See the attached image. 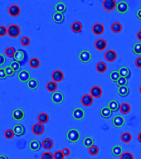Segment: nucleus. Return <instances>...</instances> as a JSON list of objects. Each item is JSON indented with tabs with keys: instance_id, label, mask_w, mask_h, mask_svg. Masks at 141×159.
Segmentation results:
<instances>
[{
	"instance_id": "f257e3e1",
	"label": "nucleus",
	"mask_w": 141,
	"mask_h": 159,
	"mask_svg": "<svg viewBox=\"0 0 141 159\" xmlns=\"http://www.w3.org/2000/svg\"><path fill=\"white\" fill-rule=\"evenodd\" d=\"M80 138H81V133L76 128L70 129L67 133V138L72 143H77V142L79 141Z\"/></svg>"
},
{
	"instance_id": "f03ea898",
	"label": "nucleus",
	"mask_w": 141,
	"mask_h": 159,
	"mask_svg": "<svg viewBox=\"0 0 141 159\" xmlns=\"http://www.w3.org/2000/svg\"><path fill=\"white\" fill-rule=\"evenodd\" d=\"M21 33V28L17 24H11L8 27V35L12 38L18 37Z\"/></svg>"
},
{
	"instance_id": "7ed1b4c3",
	"label": "nucleus",
	"mask_w": 141,
	"mask_h": 159,
	"mask_svg": "<svg viewBox=\"0 0 141 159\" xmlns=\"http://www.w3.org/2000/svg\"><path fill=\"white\" fill-rule=\"evenodd\" d=\"M27 56L26 54V52L23 50H18L16 51V53L14 55V59L15 61H18V63L25 64L26 60H27Z\"/></svg>"
},
{
	"instance_id": "20e7f679",
	"label": "nucleus",
	"mask_w": 141,
	"mask_h": 159,
	"mask_svg": "<svg viewBox=\"0 0 141 159\" xmlns=\"http://www.w3.org/2000/svg\"><path fill=\"white\" fill-rule=\"evenodd\" d=\"M103 9L107 12H112L116 9L117 4L115 0H105L102 4Z\"/></svg>"
},
{
	"instance_id": "39448f33",
	"label": "nucleus",
	"mask_w": 141,
	"mask_h": 159,
	"mask_svg": "<svg viewBox=\"0 0 141 159\" xmlns=\"http://www.w3.org/2000/svg\"><path fill=\"white\" fill-rule=\"evenodd\" d=\"M44 130H45V128L43 126V124H42V123H36L32 125V132L36 136H41L42 134L44 133Z\"/></svg>"
},
{
	"instance_id": "423d86ee",
	"label": "nucleus",
	"mask_w": 141,
	"mask_h": 159,
	"mask_svg": "<svg viewBox=\"0 0 141 159\" xmlns=\"http://www.w3.org/2000/svg\"><path fill=\"white\" fill-rule=\"evenodd\" d=\"M18 80L23 83H27L31 80V74L27 70H23L18 73Z\"/></svg>"
},
{
	"instance_id": "0eeeda50",
	"label": "nucleus",
	"mask_w": 141,
	"mask_h": 159,
	"mask_svg": "<svg viewBox=\"0 0 141 159\" xmlns=\"http://www.w3.org/2000/svg\"><path fill=\"white\" fill-rule=\"evenodd\" d=\"M52 100L56 105H60L63 102L64 96L61 91H56L52 96Z\"/></svg>"
},
{
	"instance_id": "6e6552de",
	"label": "nucleus",
	"mask_w": 141,
	"mask_h": 159,
	"mask_svg": "<svg viewBox=\"0 0 141 159\" xmlns=\"http://www.w3.org/2000/svg\"><path fill=\"white\" fill-rule=\"evenodd\" d=\"M12 117L16 121H21L25 117V113L22 109H15L12 113Z\"/></svg>"
},
{
	"instance_id": "1a4fd4ad",
	"label": "nucleus",
	"mask_w": 141,
	"mask_h": 159,
	"mask_svg": "<svg viewBox=\"0 0 141 159\" xmlns=\"http://www.w3.org/2000/svg\"><path fill=\"white\" fill-rule=\"evenodd\" d=\"M79 59L82 63H88L91 60V54L89 51H82L79 54Z\"/></svg>"
},
{
	"instance_id": "9d476101",
	"label": "nucleus",
	"mask_w": 141,
	"mask_h": 159,
	"mask_svg": "<svg viewBox=\"0 0 141 159\" xmlns=\"http://www.w3.org/2000/svg\"><path fill=\"white\" fill-rule=\"evenodd\" d=\"M9 14L11 17H18L19 16V14H21V9L20 7L17 4H12L9 6Z\"/></svg>"
},
{
	"instance_id": "9b49d317",
	"label": "nucleus",
	"mask_w": 141,
	"mask_h": 159,
	"mask_svg": "<svg viewBox=\"0 0 141 159\" xmlns=\"http://www.w3.org/2000/svg\"><path fill=\"white\" fill-rule=\"evenodd\" d=\"M64 79V74L62 71L57 70L54 71L52 73V81L58 83V82H62Z\"/></svg>"
},
{
	"instance_id": "f8f14e48",
	"label": "nucleus",
	"mask_w": 141,
	"mask_h": 159,
	"mask_svg": "<svg viewBox=\"0 0 141 159\" xmlns=\"http://www.w3.org/2000/svg\"><path fill=\"white\" fill-rule=\"evenodd\" d=\"M93 99H94V98H93L90 94H87V95H84V96H82V99H81V102H82V104L84 105V106L90 107V106L92 105L93 102H94Z\"/></svg>"
},
{
	"instance_id": "ddd939ff",
	"label": "nucleus",
	"mask_w": 141,
	"mask_h": 159,
	"mask_svg": "<svg viewBox=\"0 0 141 159\" xmlns=\"http://www.w3.org/2000/svg\"><path fill=\"white\" fill-rule=\"evenodd\" d=\"M92 32L96 35H102L105 32V27L102 23H95L92 27Z\"/></svg>"
},
{
	"instance_id": "4468645a",
	"label": "nucleus",
	"mask_w": 141,
	"mask_h": 159,
	"mask_svg": "<svg viewBox=\"0 0 141 159\" xmlns=\"http://www.w3.org/2000/svg\"><path fill=\"white\" fill-rule=\"evenodd\" d=\"M112 123L114 125L115 127L116 128H122L125 125V118L120 116V115H116L115 116L113 120H112Z\"/></svg>"
},
{
	"instance_id": "2eb2a0df",
	"label": "nucleus",
	"mask_w": 141,
	"mask_h": 159,
	"mask_svg": "<svg viewBox=\"0 0 141 159\" xmlns=\"http://www.w3.org/2000/svg\"><path fill=\"white\" fill-rule=\"evenodd\" d=\"M116 9L120 14H126L129 11V4L125 1H120L117 4Z\"/></svg>"
},
{
	"instance_id": "dca6fc26",
	"label": "nucleus",
	"mask_w": 141,
	"mask_h": 159,
	"mask_svg": "<svg viewBox=\"0 0 141 159\" xmlns=\"http://www.w3.org/2000/svg\"><path fill=\"white\" fill-rule=\"evenodd\" d=\"M95 47L96 48V50L100 51H105L107 47V41L102 38L97 39L95 42Z\"/></svg>"
},
{
	"instance_id": "f3484780",
	"label": "nucleus",
	"mask_w": 141,
	"mask_h": 159,
	"mask_svg": "<svg viewBox=\"0 0 141 159\" xmlns=\"http://www.w3.org/2000/svg\"><path fill=\"white\" fill-rule=\"evenodd\" d=\"M105 59L109 62H114L117 59V53L114 50H108L105 51Z\"/></svg>"
},
{
	"instance_id": "a211bd4d",
	"label": "nucleus",
	"mask_w": 141,
	"mask_h": 159,
	"mask_svg": "<svg viewBox=\"0 0 141 159\" xmlns=\"http://www.w3.org/2000/svg\"><path fill=\"white\" fill-rule=\"evenodd\" d=\"M102 94H103V91L100 86H95L91 87V91H90V95L93 98H100V96H102Z\"/></svg>"
},
{
	"instance_id": "6ab92c4d",
	"label": "nucleus",
	"mask_w": 141,
	"mask_h": 159,
	"mask_svg": "<svg viewBox=\"0 0 141 159\" xmlns=\"http://www.w3.org/2000/svg\"><path fill=\"white\" fill-rule=\"evenodd\" d=\"M72 116L76 120H82L85 118V111L81 108H77L73 110Z\"/></svg>"
},
{
	"instance_id": "aec40b11",
	"label": "nucleus",
	"mask_w": 141,
	"mask_h": 159,
	"mask_svg": "<svg viewBox=\"0 0 141 159\" xmlns=\"http://www.w3.org/2000/svg\"><path fill=\"white\" fill-rule=\"evenodd\" d=\"M13 130H14V132L16 136H23V134L25 133V128H24V126H23V124H21V123L16 124L14 127V128H13Z\"/></svg>"
},
{
	"instance_id": "412c9836",
	"label": "nucleus",
	"mask_w": 141,
	"mask_h": 159,
	"mask_svg": "<svg viewBox=\"0 0 141 159\" xmlns=\"http://www.w3.org/2000/svg\"><path fill=\"white\" fill-rule=\"evenodd\" d=\"M53 145H54V143H53V141L51 138H46V139L43 140L42 143V148L44 149H46V150H51L53 148Z\"/></svg>"
},
{
	"instance_id": "4be33fe9",
	"label": "nucleus",
	"mask_w": 141,
	"mask_h": 159,
	"mask_svg": "<svg viewBox=\"0 0 141 159\" xmlns=\"http://www.w3.org/2000/svg\"><path fill=\"white\" fill-rule=\"evenodd\" d=\"M29 148L33 152H37L41 148V143L38 140H32L29 143Z\"/></svg>"
},
{
	"instance_id": "5701e85b",
	"label": "nucleus",
	"mask_w": 141,
	"mask_h": 159,
	"mask_svg": "<svg viewBox=\"0 0 141 159\" xmlns=\"http://www.w3.org/2000/svg\"><path fill=\"white\" fill-rule=\"evenodd\" d=\"M55 10H56V13L63 14L67 10V6L62 2H58L55 5Z\"/></svg>"
},
{
	"instance_id": "b1692460",
	"label": "nucleus",
	"mask_w": 141,
	"mask_h": 159,
	"mask_svg": "<svg viewBox=\"0 0 141 159\" xmlns=\"http://www.w3.org/2000/svg\"><path fill=\"white\" fill-rule=\"evenodd\" d=\"M111 153H112V154L114 155L115 157H121V155L124 153V151L122 147H120V146L119 145H115L112 148Z\"/></svg>"
},
{
	"instance_id": "393cba45",
	"label": "nucleus",
	"mask_w": 141,
	"mask_h": 159,
	"mask_svg": "<svg viewBox=\"0 0 141 159\" xmlns=\"http://www.w3.org/2000/svg\"><path fill=\"white\" fill-rule=\"evenodd\" d=\"M37 120L40 123L44 124V123H47L49 121V116L47 113H41L37 116Z\"/></svg>"
},
{
	"instance_id": "a878e982",
	"label": "nucleus",
	"mask_w": 141,
	"mask_h": 159,
	"mask_svg": "<svg viewBox=\"0 0 141 159\" xmlns=\"http://www.w3.org/2000/svg\"><path fill=\"white\" fill-rule=\"evenodd\" d=\"M119 73H120L121 77H125L126 78V79H129V78L130 77V71L127 67H125V66L121 67L119 70Z\"/></svg>"
},
{
	"instance_id": "bb28decb",
	"label": "nucleus",
	"mask_w": 141,
	"mask_h": 159,
	"mask_svg": "<svg viewBox=\"0 0 141 159\" xmlns=\"http://www.w3.org/2000/svg\"><path fill=\"white\" fill-rule=\"evenodd\" d=\"M111 114H112V111L108 108V106L107 107H103L100 110V115H101L102 118H108L111 116Z\"/></svg>"
},
{
	"instance_id": "cd10ccee",
	"label": "nucleus",
	"mask_w": 141,
	"mask_h": 159,
	"mask_svg": "<svg viewBox=\"0 0 141 159\" xmlns=\"http://www.w3.org/2000/svg\"><path fill=\"white\" fill-rule=\"evenodd\" d=\"M108 108H109L112 112H115L118 109H120V104L117 100H111L108 104Z\"/></svg>"
},
{
	"instance_id": "c85d7f7f",
	"label": "nucleus",
	"mask_w": 141,
	"mask_h": 159,
	"mask_svg": "<svg viewBox=\"0 0 141 159\" xmlns=\"http://www.w3.org/2000/svg\"><path fill=\"white\" fill-rule=\"evenodd\" d=\"M72 31L75 33H79L82 31V24L80 22H74L72 24Z\"/></svg>"
},
{
	"instance_id": "c756f323",
	"label": "nucleus",
	"mask_w": 141,
	"mask_h": 159,
	"mask_svg": "<svg viewBox=\"0 0 141 159\" xmlns=\"http://www.w3.org/2000/svg\"><path fill=\"white\" fill-rule=\"evenodd\" d=\"M41 65L40 60L37 57H32L31 60L29 61V66H31V68L32 69H37Z\"/></svg>"
},
{
	"instance_id": "7c9ffc66",
	"label": "nucleus",
	"mask_w": 141,
	"mask_h": 159,
	"mask_svg": "<svg viewBox=\"0 0 141 159\" xmlns=\"http://www.w3.org/2000/svg\"><path fill=\"white\" fill-rule=\"evenodd\" d=\"M110 28H111V31L114 32V33H120V32L122 31L123 27H122V25H121L120 23L115 22V23H112V25H111Z\"/></svg>"
},
{
	"instance_id": "2f4dec72",
	"label": "nucleus",
	"mask_w": 141,
	"mask_h": 159,
	"mask_svg": "<svg viewBox=\"0 0 141 159\" xmlns=\"http://www.w3.org/2000/svg\"><path fill=\"white\" fill-rule=\"evenodd\" d=\"M130 109H131V107L127 103H123V104L120 105V110L124 114H129L130 112Z\"/></svg>"
},
{
	"instance_id": "473e14b6",
	"label": "nucleus",
	"mask_w": 141,
	"mask_h": 159,
	"mask_svg": "<svg viewBox=\"0 0 141 159\" xmlns=\"http://www.w3.org/2000/svg\"><path fill=\"white\" fill-rule=\"evenodd\" d=\"M132 140V135L131 133L129 132H125L122 133L121 135V141L123 142L124 143H129Z\"/></svg>"
},
{
	"instance_id": "72a5a7b5",
	"label": "nucleus",
	"mask_w": 141,
	"mask_h": 159,
	"mask_svg": "<svg viewBox=\"0 0 141 159\" xmlns=\"http://www.w3.org/2000/svg\"><path fill=\"white\" fill-rule=\"evenodd\" d=\"M96 69L99 73H105L107 71V66L105 62L100 61V62H98L96 64Z\"/></svg>"
},
{
	"instance_id": "f704fd0d",
	"label": "nucleus",
	"mask_w": 141,
	"mask_h": 159,
	"mask_svg": "<svg viewBox=\"0 0 141 159\" xmlns=\"http://www.w3.org/2000/svg\"><path fill=\"white\" fill-rule=\"evenodd\" d=\"M27 87L30 89V90H36L37 88L38 87V85L39 83L37 81V79H34V78H31V80L27 82Z\"/></svg>"
},
{
	"instance_id": "c9c22d12",
	"label": "nucleus",
	"mask_w": 141,
	"mask_h": 159,
	"mask_svg": "<svg viewBox=\"0 0 141 159\" xmlns=\"http://www.w3.org/2000/svg\"><path fill=\"white\" fill-rule=\"evenodd\" d=\"M46 87H47V90L49 91V92H53V93H54V92H56V91H57V84L56 82L52 81L47 82Z\"/></svg>"
},
{
	"instance_id": "e433bc0d",
	"label": "nucleus",
	"mask_w": 141,
	"mask_h": 159,
	"mask_svg": "<svg viewBox=\"0 0 141 159\" xmlns=\"http://www.w3.org/2000/svg\"><path fill=\"white\" fill-rule=\"evenodd\" d=\"M94 143H95V141L91 137H87L83 140V145L85 146L86 148H90L91 147L94 146Z\"/></svg>"
},
{
	"instance_id": "4c0bfd02",
	"label": "nucleus",
	"mask_w": 141,
	"mask_h": 159,
	"mask_svg": "<svg viewBox=\"0 0 141 159\" xmlns=\"http://www.w3.org/2000/svg\"><path fill=\"white\" fill-rule=\"evenodd\" d=\"M130 93V89L127 86H122L118 88V95L119 96L125 97L127 96Z\"/></svg>"
},
{
	"instance_id": "58836bf2",
	"label": "nucleus",
	"mask_w": 141,
	"mask_h": 159,
	"mask_svg": "<svg viewBox=\"0 0 141 159\" xmlns=\"http://www.w3.org/2000/svg\"><path fill=\"white\" fill-rule=\"evenodd\" d=\"M53 21L56 23H61L64 21V15L63 14H59V13H55L53 14Z\"/></svg>"
},
{
	"instance_id": "ea45409f",
	"label": "nucleus",
	"mask_w": 141,
	"mask_h": 159,
	"mask_svg": "<svg viewBox=\"0 0 141 159\" xmlns=\"http://www.w3.org/2000/svg\"><path fill=\"white\" fill-rule=\"evenodd\" d=\"M16 51H17L15 50V48L14 47H12V46H9V47H7L6 49H5L4 51V54L6 56H8V57H14V55L16 53Z\"/></svg>"
},
{
	"instance_id": "a19ab883",
	"label": "nucleus",
	"mask_w": 141,
	"mask_h": 159,
	"mask_svg": "<svg viewBox=\"0 0 141 159\" xmlns=\"http://www.w3.org/2000/svg\"><path fill=\"white\" fill-rule=\"evenodd\" d=\"M9 66L13 69L15 72H18V71H20V69H21V64L18 63V61H12V62L10 63Z\"/></svg>"
},
{
	"instance_id": "79ce46f5",
	"label": "nucleus",
	"mask_w": 141,
	"mask_h": 159,
	"mask_svg": "<svg viewBox=\"0 0 141 159\" xmlns=\"http://www.w3.org/2000/svg\"><path fill=\"white\" fill-rule=\"evenodd\" d=\"M110 80H111L112 81L117 82V81L120 78V75L119 71H113L112 72L110 73Z\"/></svg>"
},
{
	"instance_id": "37998d69",
	"label": "nucleus",
	"mask_w": 141,
	"mask_h": 159,
	"mask_svg": "<svg viewBox=\"0 0 141 159\" xmlns=\"http://www.w3.org/2000/svg\"><path fill=\"white\" fill-rule=\"evenodd\" d=\"M132 50L135 55H141V42H136L133 46Z\"/></svg>"
},
{
	"instance_id": "c03bdc74",
	"label": "nucleus",
	"mask_w": 141,
	"mask_h": 159,
	"mask_svg": "<svg viewBox=\"0 0 141 159\" xmlns=\"http://www.w3.org/2000/svg\"><path fill=\"white\" fill-rule=\"evenodd\" d=\"M116 84H117V86L119 87H122V86H126L128 84V80L125 77H121L119 79L117 82H116Z\"/></svg>"
},
{
	"instance_id": "a18cd8bd",
	"label": "nucleus",
	"mask_w": 141,
	"mask_h": 159,
	"mask_svg": "<svg viewBox=\"0 0 141 159\" xmlns=\"http://www.w3.org/2000/svg\"><path fill=\"white\" fill-rule=\"evenodd\" d=\"M89 153L91 156H96V155L99 153V148L97 146H92L89 148Z\"/></svg>"
},
{
	"instance_id": "49530a36",
	"label": "nucleus",
	"mask_w": 141,
	"mask_h": 159,
	"mask_svg": "<svg viewBox=\"0 0 141 159\" xmlns=\"http://www.w3.org/2000/svg\"><path fill=\"white\" fill-rule=\"evenodd\" d=\"M15 135L13 129H7L4 132V137L7 139H12Z\"/></svg>"
},
{
	"instance_id": "de8ad7c7",
	"label": "nucleus",
	"mask_w": 141,
	"mask_h": 159,
	"mask_svg": "<svg viewBox=\"0 0 141 159\" xmlns=\"http://www.w3.org/2000/svg\"><path fill=\"white\" fill-rule=\"evenodd\" d=\"M30 43H31V39L28 36H23L21 38V44L23 46H27L30 45Z\"/></svg>"
},
{
	"instance_id": "09e8293b",
	"label": "nucleus",
	"mask_w": 141,
	"mask_h": 159,
	"mask_svg": "<svg viewBox=\"0 0 141 159\" xmlns=\"http://www.w3.org/2000/svg\"><path fill=\"white\" fill-rule=\"evenodd\" d=\"M4 69H5V71H6V74H7V76H8V77L14 76V74H15V71H14V70L11 68L9 66H8L4 67Z\"/></svg>"
},
{
	"instance_id": "8fccbe9b",
	"label": "nucleus",
	"mask_w": 141,
	"mask_h": 159,
	"mask_svg": "<svg viewBox=\"0 0 141 159\" xmlns=\"http://www.w3.org/2000/svg\"><path fill=\"white\" fill-rule=\"evenodd\" d=\"M120 159H135L134 158V155L130 153V152H125L123 154L121 155Z\"/></svg>"
},
{
	"instance_id": "3c124183",
	"label": "nucleus",
	"mask_w": 141,
	"mask_h": 159,
	"mask_svg": "<svg viewBox=\"0 0 141 159\" xmlns=\"http://www.w3.org/2000/svg\"><path fill=\"white\" fill-rule=\"evenodd\" d=\"M53 156H54V159H64V157H65L62 151L61 150L56 151Z\"/></svg>"
},
{
	"instance_id": "603ef678",
	"label": "nucleus",
	"mask_w": 141,
	"mask_h": 159,
	"mask_svg": "<svg viewBox=\"0 0 141 159\" xmlns=\"http://www.w3.org/2000/svg\"><path fill=\"white\" fill-rule=\"evenodd\" d=\"M41 159H54V156L49 152H46L42 154Z\"/></svg>"
},
{
	"instance_id": "864d4df0",
	"label": "nucleus",
	"mask_w": 141,
	"mask_h": 159,
	"mask_svg": "<svg viewBox=\"0 0 141 159\" xmlns=\"http://www.w3.org/2000/svg\"><path fill=\"white\" fill-rule=\"evenodd\" d=\"M8 34V27L1 25L0 26V36H4Z\"/></svg>"
},
{
	"instance_id": "5fc2aeb1",
	"label": "nucleus",
	"mask_w": 141,
	"mask_h": 159,
	"mask_svg": "<svg viewBox=\"0 0 141 159\" xmlns=\"http://www.w3.org/2000/svg\"><path fill=\"white\" fill-rule=\"evenodd\" d=\"M7 77V74L4 68H0V80H5Z\"/></svg>"
},
{
	"instance_id": "6e6d98bb",
	"label": "nucleus",
	"mask_w": 141,
	"mask_h": 159,
	"mask_svg": "<svg viewBox=\"0 0 141 159\" xmlns=\"http://www.w3.org/2000/svg\"><path fill=\"white\" fill-rule=\"evenodd\" d=\"M62 151V153H63L65 157H68V156L71 155V150L69 149L68 148H63Z\"/></svg>"
},
{
	"instance_id": "4d7b16f0",
	"label": "nucleus",
	"mask_w": 141,
	"mask_h": 159,
	"mask_svg": "<svg viewBox=\"0 0 141 159\" xmlns=\"http://www.w3.org/2000/svg\"><path fill=\"white\" fill-rule=\"evenodd\" d=\"M6 61V57L4 54H0V66H3Z\"/></svg>"
},
{
	"instance_id": "13d9d810",
	"label": "nucleus",
	"mask_w": 141,
	"mask_h": 159,
	"mask_svg": "<svg viewBox=\"0 0 141 159\" xmlns=\"http://www.w3.org/2000/svg\"><path fill=\"white\" fill-rule=\"evenodd\" d=\"M135 66L138 68H141V56H139L136 60H135Z\"/></svg>"
},
{
	"instance_id": "bf43d9fd",
	"label": "nucleus",
	"mask_w": 141,
	"mask_h": 159,
	"mask_svg": "<svg viewBox=\"0 0 141 159\" xmlns=\"http://www.w3.org/2000/svg\"><path fill=\"white\" fill-rule=\"evenodd\" d=\"M136 15H137V18H139V19H140V20H141V9H139V10L137 11Z\"/></svg>"
},
{
	"instance_id": "052dcab7",
	"label": "nucleus",
	"mask_w": 141,
	"mask_h": 159,
	"mask_svg": "<svg viewBox=\"0 0 141 159\" xmlns=\"http://www.w3.org/2000/svg\"><path fill=\"white\" fill-rule=\"evenodd\" d=\"M137 38H138V40H140L141 41V30L139 31L138 33H137Z\"/></svg>"
},
{
	"instance_id": "680f3d73",
	"label": "nucleus",
	"mask_w": 141,
	"mask_h": 159,
	"mask_svg": "<svg viewBox=\"0 0 141 159\" xmlns=\"http://www.w3.org/2000/svg\"><path fill=\"white\" fill-rule=\"evenodd\" d=\"M0 159H9V158H8V157L5 156V155H0Z\"/></svg>"
},
{
	"instance_id": "e2e57ef3",
	"label": "nucleus",
	"mask_w": 141,
	"mask_h": 159,
	"mask_svg": "<svg viewBox=\"0 0 141 159\" xmlns=\"http://www.w3.org/2000/svg\"><path fill=\"white\" fill-rule=\"evenodd\" d=\"M138 140H139V142L141 143V133H140L139 135H138Z\"/></svg>"
},
{
	"instance_id": "0e129e2a",
	"label": "nucleus",
	"mask_w": 141,
	"mask_h": 159,
	"mask_svg": "<svg viewBox=\"0 0 141 159\" xmlns=\"http://www.w3.org/2000/svg\"><path fill=\"white\" fill-rule=\"evenodd\" d=\"M140 92L141 93V86H140Z\"/></svg>"
}]
</instances>
